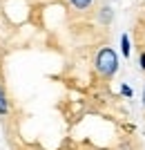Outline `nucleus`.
I'll list each match as a JSON object with an SVG mask.
<instances>
[{
	"label": "nucleus",
	"instance_id": "nucleus-1",
	"mask_svg": "<svg viewBox=\"0 0 145 150\" xmlns=\"http://www.w3.org/2000/svg\"><path fill=\"white\" fill-rule=\"evenodd\" d=\"M96 72L105 79H109L112 74H116V69H118V58H116V52L112 47H103L98 54H96Z\"/></svg>",
	"mask_w": 145,
	"mask_h": 150
},
{
	"label": "nucleus",
	"instance_id": "nucleus-2",
	"mask_svg": "<svg viewBox=\"0 0 145 150\" xmlns=\"http://www.w3.org/2000/svg\"><path fill=\"white\" fill-rule=\"evenodd\" d=\"M7 112H9V101H7V94L2 90V85H0V114H7Z\"/></svg>",
	"mask_w": 145,
	"mask_h": 150
},
{
	"label": "nucleus",
	"instance_id": "nucleus-3",
	"mask_svg": "<svg viewBox=\"0 0 145 150\" xmlns=\"http://www.w3.org/2000/svg\"><path fill=\"white\" fill-rule=\"evenodd\" d=\"M120 50H123V56H130V38H127V34L120 36Z\"/></svg>",
	"mask_w": 145,
	"mask_h": 150
},
{
	"label": "nucleus",
	"instance_id": "nucleus-4",
	"mask_svg": "<svg viewBox=\"0 0 145 150\" xmlns=\"http://www.w3.org/2000/svg\"><path fill=\"white\" fill-rule=\"evenodd\" d=\"M69 2H71L74 7H76V9H81V11H83V9H87V7L92 5L94 0H69Z\"/></svg>",
	"mask_w": 145,
	"mask_h": 150
},
{
	"label": "nucleus",
	"instance_id": "nucleus-5",
	"mask_svg": "<svg viewBox=\"0 0 145 150\" xmlns=\"http://www.w3.org/2000/svg\"><path fill=\"white\" fill-rule=\"evenodd\" d=\"M109 18H112V9H109V7H103V9H101V20H103V23H107Z\"/></svg>",
	"mask_w": 145,
	"mask_h": 150
},
{
	"label": "nucleus",
	"instance_id": "nucleus-6",
	"mask_svg": "<svg viewBox=\"0 0 145 150\" xmlns=\"http://www.w3.org/2000/svg\"><path fill=\"white\" fill-rule=\"evenodd\" d=\"M120 92H123V94H125V96H132V90H130V88H127V85H123V90H120Z\"/></svg>",
	"mask_w": 145,
	"mask_h": 150
},
{
	"label": "nucleus",
	"instance_id": "nucleus-7",
	"mask_svg": "<svg viewBox=\"0 0 145 150\" xmlns=\"http://www.w3.org/2000/svg\"><path fill=\"white\" fill-rule=\"evenodd\" d=\"M141 67L145 69V52H143V54H141Z\"/></svg>",
	"mask_w": 145,
	"mask_h": 150
},
{
	"label": "nucleus",
	"instance_id": "nucleus-8",
	"mask_svg": "<svg viewBox=\"0 0 145 150\" xmlns=\"http://www.w3.org/2000/svg\"><path fill=\"white\" fill-rule=\"evenodd\" d=\"M143 103H145V90H143Z\"/></svg>",
	"mask_w": 145,
	"mask_h": 150
}]
</instances>
